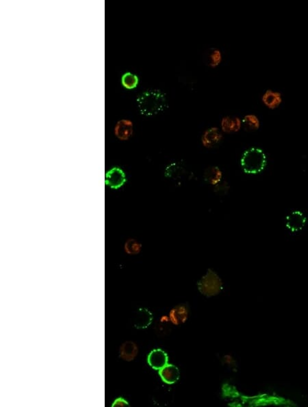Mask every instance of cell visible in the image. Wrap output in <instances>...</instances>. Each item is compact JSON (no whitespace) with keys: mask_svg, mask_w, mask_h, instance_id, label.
<instances>
[{"mask_svg":"<svg viewBox=\"0 0 308 407\" xmlns=\"http://www.w3.org/2000/svg\"><path fill=\"white\" fill-rule=\"evenodd\" d=\"M139 111L142 116H152L160 112L166 106L164 94L158 90L142 92L137 99Z\"/></svg>","mask_w":308,"mask_h":407,"instance_id":"obj_1","label":"cell"},{"mask_svg":"<svg viewBox=\"0 0 308 407\" xmlns=\"http://www.w3.org/2000/svg\"><path fill=\"white\" fill-rule=\"evenodd\" d=\"M266 157L264 152L259 148H251L243 154L241 166L248 174H258L264 170Z\"/></svg>","mask_w":308,"mask_h":407,"instance_id":"obj_2","label":"cell"},{"mask_svg":"<svg viewBox=\"0 0 308 407\" xmlns=\"http://www.w3.org/2000/svg\"><path fill=\"white\" fill-rule=\"evenodd\" d=\"M222 281L214 272L208 270L206 274L198 281V291L207 297L216 295L222 290Z\"/></svg>","mask_w":308,"mask_h":407,"instance_id":"obj_3","label":"cell"},{"mask_svg":"<svg viewBox=\"0 0 308 407\" xmlns=\"http://www.w3.org/2000/svg\"><path fill=\"white\" fill-rule=\"evenodd\" d=\"M126 180L125 174L118 168H112L106 174V184L114 190L123 186Z\"/></svg>","mask_w":308,"mask_h":407,"instance_id":"obj_4","label":"cell"},{"mask_svg":"<svg viewBox=\"0 0 308 407\" xmlns=\"http://www.w3.org/2000/svg\"><path fill=\"white\" fill-rule=\"evenodd\" d=\"M148 362L153 369L159 370L168 364V356L162 350H153L148 355Z\"/></svg>","mask_w":308,"mask_h":407,"instance_id":"obj_5","label":"cell"},{"mask_svg":"<svg viewBox=\"0 0 308 407\" xmlns=\"http://www.w3.org/2000/svg\"><path fill=\"white\" fill-rule=\"evenodd\" d=\"M306 218L300 212H291L286 218V227L292 232H298L305 226Z\"/></svg>","mask_w":308,"mask_h":407,"instance_id":"obj_6","label":"cell"},{"mask_svg":"<svg viewBox=\"0 0 308 407\" xmlns=\"http://www.w3.org/2000/svg\"><path fill=\"white\" fill-rule=\"evenodd\" d=\"M160 376L165 384H172L177 382L180 378V372L176 366L172 364H166L159 370Z\"/></svg>","mask_w":308,"mask_h":407,"instance_id":"obj_7","label":"cell"},{"mask_svg":"<svg viewBox=\"0 0 308 407\" xmlns=\"http://www.w3.org/2000/svg\"><path fill=\"white\" fill-rule=\"evenodd\" d=\"M153 317L149 310L146 308H140L137 310L134 318V326L138 329L146 328L151 324Z\"/></svg>","mask_w":308,"mask_h":407,"instance_id":"obj_8","label":"cell"},{"mask_svg":"<svg viewBox=\"0 0 308 407\" xmlns=\"http://www.w3.org/2000/svg\"><path fill=\"white\" fill-rule=\"evenodd\" d=\"M188 307L186 304H182L174 307L170 314L172 322L175 325H180L185 322L188 317Z\"/></svg>","mask_w":308,"mask_h":407,"instance_id":"obj_9","label":"cell"},{"mask_svg":"<svg viewBox=\"0 0 308 407\" xmlns=\"http://www.w3.org/2000/svg\"><path fill=\"white\" fill-rule=\"evenodd\" d=\"M132 132V123L128 120H124L118 122L115 128V134L120 140H127L130 136Z\"/></svg>","mask_w":308,"mask_h":407,"instance_id":"obj_10","label":"cell"},{"mask_svg":"<svg viewBox=\"0 0 308 407\" xmlns=\"http://www.w3.org/2000/svg\"><path fill=\"white\" fill-rule=\"evenodd\" d=\"M136 354L137 347L132 342H126L120 347V355L124 360L130 362L135 358Z\"/></svg>","mask_w":308,"mask_h":407,"instance_id":"obj_11","label":"cell"},{"mask_svg":"<svg viewBox=\"0 0 308 407\" xmlns=\"http://www.w3.org/2000/svg\"><path fill=\"white\" fill-rule=\"evenodd\" d=\"M263 102L268 108H276L282 103L281 94L272 90H267L263 96Z\"/></svg>","mask_w":308,"mask_h":407,"instance_id":"obj_12","label":"cell"},{"mask_svg":"<svg viewBox=\"0 0 308 407\" xmlns=\"http://www.w3.org/2000/svg\"><path fill=\"white\" fill-rule=\"evenodd\" d=\"M220 178H222V172L216 166L209 168L208 169L206 170L205 173H204V179L211 184H216L220 182Z\"/></svg>","mask_w":308,"mask_h":407,"instance_id":"obj_13","label":"cell"},{"mask_svg":"<svg viewBox=\"0 0 308 407\" xmlns=\"http://www.w3.org/2000/svg\"><path fill=\"white\" fill-rule=\"evenodd\" d=\"M222 128L226 132H235L240 128V120L236 118H226L222 120Z\"/></svg>","mask_w":308,"mask_h":407,"instance_id":"obj_14","label":"cell"},{"mask_svg":"<svg viewBox=\"0 0 308 407\" xmlns=\"http://www.w3.org/2000/svg\"><path fill=\"white\" fill-rule=\"evenodd\" d=\"M122 84L124 88H128V90H132L138 84V78L134 74L127 72L124 74L122 78Z\"/></svg>","mask_w":308,"mask_h":407,"instance_id":"obj_15","label":"cell"},{"mask_svg":"<svg viewBox=\"0 0 308 407\" xmlns=\"http://www.w3.org/2000/svg\"><path fill=\"white\" fill-rule=\"evenodd\" d=\"M242 124L244 128L248 130H256L259 127L258 120L256 116H251V114L246 116L244 118Z\"/></svg>","mask_w":308,"mask_h":407,"instance_id":"obj_16","label":"cell"},{"mask_svg":"<svg viewBox=\"0 0 308 407\" xmlns=\"http://www.w3.org/2000/svg\"><path fill=\"white\" fill-rule=\"evenodd\" d=\"M140 249V245L135 240H128L126 244V250L130 254H136Z\"/></svg>","mask_w":308,"mask_h":407,"instance_id":"obj_17","label":"cell"},{"mask_svg":"<svg viewBox=\"0 0 308 407\" xmlns=\"http://www.w3.org/2000/svg\"><path fill=\"white\" fill-rule=\"evenodd\" d=\"M125 406H129V404L123 398H118L115 400L114 403L112 405V407Z\"/></svg>","mask_w":308,"mask_h":407,"instance_id":"obj_18","label":"cell"}]
</instances>
